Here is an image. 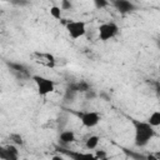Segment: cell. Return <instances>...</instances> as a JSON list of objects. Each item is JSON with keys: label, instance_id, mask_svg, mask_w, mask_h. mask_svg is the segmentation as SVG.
I'll list each match as a JSON object with an SVG mask.
<instances>
[{"label": "cell", "instance_id": "9a60e30c", "mask_svg": "<svg viewBox=\"0 0 160 160\" xmlns=\"http://www.w3.org/2000/svg\"><path fill=\"white\" fill-rule=\"evenodd\" d=\"M60 9L61 10H70V9H72V4L70 1H68V0H62L61 5H60Z\"/></svg>", "mask_w": 160, "mask_h": 160}, {"label": "cell", "instance_id": "3957f363", "mask_svg": "<svg viewBox=\"0 0 160 160\" xmlns=\"http://www.w3.org/2000/svg\"><path fill=\"white\" fill-rule=\"evenodd\" d=\"M66 31L71 39H80L86 32V25L84 21L79 20H70L66 22Z\"/></svg>", "mask_w": 160, "mask_h": 160}, {"label": "cell", "instance_id": "4fadbf2b", "mask_svg": "<svg viewBox=\"0 0 160 160\" xmlns=\"http://www.w3.org/2000/svg\"><path fill=\"white\" fill-rule=\"evenodd\" d=\"M10 139L12 140L14 145H21L22 144V138L20 134H11L10 135Z\"/></svg>", "mask_w": 160, "mask_h": 160}, {"label": "cell", "instance_id": "30bf717a", "mask_svg": "<svg viewBox=\"0 0 160 160\" xmlns=\"http://www.w3.org/2000/svg\"><path fill=\"white\" fill-rule=\"evenodd\" d=\"M99 141H100V138H99L98 135H91V136H89V138L86 139V141H85V148H86L88 150H94V149L98 148Z\"/></svg>", "mask_w": 160, "mask_h": 160}, {"label": "cell", "instance_id": "ba28073f", "mask_svg": "<svg viewBox=\"0 0 160 160\" xmlns=\"http://www.w3.org/2000/svg\"><path fill=\"white\" fill-rule=\"evenodd\" d=\"M112 6L120 12V14H129L135 10V5L129 0H114Z\"/></svg>", "mask_w": 160, "mask_h": 160}, {"label": "cell", "instance_id": "7a4b0ae2", "mask_svg": "<svg viewBox=\"0 0 160 160\" xmlns=\"http://www.w3.org/2000/svg\"><path fill=\"white\" fill-rule=\"evenodd\" d=\"M31 79L36 84L38 94L41 95V96H45V95H48V94H50L55 90V82L51 79L44 78L41 75H32Z\"/></svg>", "mask_w": 160, "mask_h": 160}, {"label": "cell", "instance_id": "44dd1931", "mask_svg": "<svg viewBox=\"0 0 160 160\" xmlns=\"http://www.w3.org/2000/svg\"><path fill=\"white\" fill-rule=\"evenodd\" d=\"M0 92H1V86H0Z\"/></svg>", "mask_w": 160, "mask_h": 160}, {"label": "cell", "instance_id": "ffe728a7", "mask_svg": "<svg viewBox=\"0 0 160 160\" xmlns=\"http://www.w3.org/2000/svg\"><path fill=\"white\" fill-rule=\"evenodd\" d=\"M100 160H109V158H108V156H105V158H102V159H100Z\"/></svg>", "mask_w": 160, "mask_h": 160}, {"label": "cell", "instance_id": "7c38bea8", "mask_svg": "<svg viewBox=\"0 0 160 160\" xmlns=\"http://www.w3.org/2000/svg\"><path fill=\"white\" fill-rule=\"evenodd\" d=\"M50 15H51L54 19L60 20V19H61V9H60V6H56V5L51 6V8H50Z\"/></svg>", "mask_w": 160, "mask_h": 160}, {"label": "cell", "instance_id": "52a82bcc", "mask_svg": "<svg viewBox=\"0 0 160 160\" xmlns=\"http://www.w3.org/2000/svg\"><path fill=\"white\" fill-rule=\"evenodd\" d=\"M60 151L65 155H68L69 158H71V160H96L94 154L90 152H81V151H74V150H68L65 148H60Z\"/></svg>", "mask_w": 160, "mask_h": 160}, {"label": "cell", "instance_id": "8fae6325", "mask_svg": "<svg viewBox=\"0 0 160 160\" xmlns=\"http://www.w3.org/2000/svg\"><path fill=\"white\" fill-rule=\"evenodd\" d=\"M146 122H148L150 126H152V128L159 126V125H160V111H154V112L149 116V119H148Z\"/></svg>", "mask_w": 160, "mask_h": 160}, {"label": "cell", "instance_id": "2e32d148", "mask_svg": "<svg viewBox=\"0 0 160 160\" xmlns=\"http://www.w3.org/2000/svg\"><path fill=\"white\" fill-rule=\"evenodd\" d=\"M9 66H11L16 71H25V66L21 65V64H14V62H11V64H9Z\"/></svg>", "mask_w": 160, "mask_h": 160}, {"label": "cell", "instance_id": "9c48e42d", "mask_svg": "<svg viewBox=\"0 0 160 160\" xmlns=\"http://www.w3.org/2000/svg\"><path fill=\"white\" fill-rule=\"evenodd\" d=\"M75 140H76V138H75V132L72 130H64L59 135V141L64 145H69V144L74 142Z\"/></svg>", "mask_w": 160, "mask_h": 160}, {"label": "cell", "instance_id": "d6986e66", "mask_svg": "<svg viewBox=\"0 0 160 160\" xmlns=\"http://www.w3.org/2000/svg\"><path fill=\"white\" fill-rule=\"evenodd\" d=\"M51 160H65L61 155H54L52 158H51Z\"/></svg>", "mask_w": 160, "mask_h": 160}, {"label": "cell", "instance_id": "e0dca14e", "mask_svg": "<svg viewBox=\"0 0 160 160\" xmlns=\"http://www.w3.org/2000/svg\"><path fill=\"white\" fill-rule=\"evenodd\" d=\"M105 156H108V154H106V151H104V150H98L96 154H95L96 160H100V159H102V158H105Z\"/></svg>", "mask_w": 160, "mask_h": 160}, {"label": "cell", "instance_id": "5bb4252c", "mask_svg": "<svg viewBox=\"0 0 160 160\" xmlns=\"http://www.w3.org/2000/svg\"><path fill=\"white\" fill-rule=\"evenodd\" d=\"M94 5L96 9H102V8H106L109 2L106 0H94Z\"/></svg>", "mask_w": 160, "mask_h": 160}, {"label": "cell", "instance_id": "ac0fdd59", "mask_svg": "<svg viewBox=\"0 0 160 160\" xmlns=\"http://www.w3.org/2000/svg\"><path fill=\"white\" fill-rule=\"evenodd\" d=\"M145 160H159V159H158V156H155V155H152V154H148V155L145 156Z\"/></svg>", "mask_w": 160, "mask_h": 160}, {"label": "cell", "instance_id": "8992f818", "mask_svg": "<svg viewBox=\"0 0 160 160\" xmlns=\"http://www.w3.org/2000/svg\"><path fill=\"white\" fill-rule=\"evenodd\" d=\"M0 160H19V150L16 145H0Z\"/></svg>", "mask_w": 160, "mask_h": 160}, {"label": "cell", "instance_id": "6da1fadb", "mask_svg": "<svg viewBox=\"0 0 160 160\" xmlns=\"http://www.w3.org/2000/svg\"><path fill=\"white\" fill-rule=\"evenodd\" d=\"M134 125V144L138 148H144L146 146L150 140L155 136V130L152 126H150L146 121H140V120H132Z\"/></svg>", "mask_w": 160, "mask_h": 160}, {"label": "cell", "instance_id": "5b68a950", "mask_svg": "<svg viewBox=\"0 0 160 160\" xmlns=\"http://www.w3.org/2000/svg\"><path fill=\"white\" fill-rule=\"evenodd\" d=\"M79 118L81 120V124L85 126V128H94L96 126L99 122H100V114L96 112V111H85V112H81L79 114Z\"/></svg>", "mask_w": 160, "mask_h": 160}, {"label": "cell", "instance_id": "277c9868", "mask_svg": "<svg viewBox=\"0 0 160 160\" xmlns=\"http://www.w3.org/2000/svg\"><path fill=\"white\" fill-rule=\"evenodd\" d=\"M98 31H99V39L101 41H108L110 39H112L114 36H116V34L119 32V26L111 21L104 22L99 26Z\"/></svg>", "mask_w": 160, "mask_h": 160}]
</instances>
